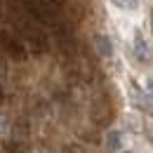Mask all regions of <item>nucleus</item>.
Returning a JSON list of instances; mask_svg holds the SVG:
<instances>
[{"instance_id": "1", "label": "nucleus", "mask_w": 153, "mask_h": 153, "mask_svg": "<svg viewBox=\"0 0 153 153\" xmlns=\"http://www.w3.org/2000/svg\"><path fill=\"white\" fill-rule=\"evenodd\" d=\"M90 118H92V123L99 125V127H106L111 120H113V106H111V101H108V97L99 94L92 101V108H90Z\"/></svg>"}, {"instance_id": "2", "label": "nucleus", "mask_w": 153, "mask_h": 153, "mask_svg": "<svg viewBox=\"0 0 153 153\" xmlns=\"http://www.w3.org/2000/svg\"><path fill=\"white\" fill-rule=\"evenodd\" d=\"M0 45H2V50L12 59H17V61L26 59V45H24L12 31H0Z\"/></svg>"}, {"instance_id": "3", "label": "nucleus", "mask_w": 153, "mask_h": 153, "mask_svg": "<svg viewBox=\"0 0 153 153\" xmlns=\"http://www.w3.org/2000/svg\"><path fill=\"white\" fill-rule=\"evenodd\" d=\"M134 52H137L139 61H146V64H151V61H153V50L149 47V42L144 40L141 33H137V36H134Z\"/></svg>"}, {"instance_id": "4", "label": "nucleus", "mask_w": 153, "mask_h": 153, "mask_svg": "<svg viewBox=\"0 0 153 153\" xmlns=\"http://www.w3.org/2000/svg\"><path fill=\"white\" fill-rule=\"evenodd\" d=\"M94 47L97 52L101 54V57H111L113 54V45H111V40H108V36H94Z\"/></svg>"}, {"instance_id": "5", "label": "nucleus", "mask_w": 153, "mask_h": 153, "mask_svg": "<svg viewBox=\"0 0 153 153\" xmlns=\"http://www.w3.org/2000/svg\"><path fill=\"white\" fill-rule=\"evenodd\" d=\"M7 151H10V153H26L28 149H26V144H24V141H19V139H12V141L7 144Z\"/></svg>"}, {"instance_id": "6", "label": "nucleus", "mask_w": 153, "mask_h": 153, "mask_svg": "<svg viewBox=\"0 0 153 153\" xmlns=\"http://www.w3.org/2000/svg\"><path fill=\"white\" fill-rule=\"evenodd\" d=\"M115 7H120V10H134L137 5H139V0H111Z\"/></svg>"}, {"instance_id": "7", "label": "nucleus", "mask_w": 153, "mask_h": 153, "mask_svg": "<svg viewBox=\"0 0 153 153\" xmlns=\"http://www.w3.org/2000/svg\"><path fill=\"white\" fill-rule=\"evenodd\" d=\"M108 149L113 151L120 149V132H108Z\"/></svg>"}, {"instance_id": "8", "label": "nucleus", "mask_w": 153, "mask_h": 153, "mask_svg": "<svg viewBox=\"0 0 153 153\" xmlns=\"http://www.w3.org/2000/svg\"><path fill=\"white\" fill-rule=\"evenodd\" d=\"M7 132V120H5V115H0V137Z\"/></svg>"}, {"instance_id": "9", "label": "nucleus", "mask_w": 153, "mask_h": 153, "mask_svg": "<svg viewBox=\"0 0 153 153\" xmlns=\"http://www.w3.org/2000/svg\"><path fill=\"white\" fill-rule=\"evenodd\" d=\"M146 87L151 90V94H153V78H149V80H146Z\"/></svg>"}, {"instance_id": "10", "label": "nucleus", "mask_w": 153, "mask_h": 153, "mask_svg": "<svg viewBox=\"0 0 153 153\" xmlns=\"http://www.w3.org/2000/svg\"><path fill=\"white\" fill-rule=\"evenodd\" d=\"M2 14H5V5H2V0H0V19H2Z\"/></svg>"}, {"instance_id": "11", "label": "nucleus", "mask_w": 153, "mask_h": 153, "mask_svg": "<svg viewBox=\"0 0 153 153\" xmlns=\"http://www.w3.org/2000/svg\"><path fill=\"white\" fill-rule=\"evenodd\" d=\"M50 2H54V5H61V2H64V0H50Z\"/></svg>"}, {"instance_id": "12", "label": "nucleus", "mask_w": 153, "mask_h": 153, "mask_svg": "<svg viewBox=\"0 0 153 153\" xmlns=\"http://www.w3.org/2000/svg\"><path fill=\"white\" fill-rule=\"evenodd\" d=\"M0 101H2V90H0Z\"/></svg>"}, {"instance_id": "13", "label": "nucleus", "mask_w": 153, "mask_h": 153, "mask_svg": "<svg viewBox=\"0 0 153 153\" xmlns=\"http://www.w3.org/2000/svg\"><path fill=\"white\" fill-rule=\"evenodd\" d=\"M151 24H153V14H151Z\"/></svg>"}]
</instances>
